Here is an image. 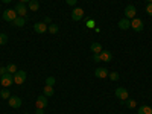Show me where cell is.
<instances>
[{
  "instance_id": "1",
  "label": "cell",
  "mask_w": 152,
  "mask_h": 114,
  "mask_svg": "<svg viewBox=\"0 0 152 114\" xmlns=\"http://www.w3.org/2000/svg\"><path fill=\"white\" fill-rule=\"evenodd\" d=\"M0 84H2L3 88H8L14 84V75L11 73H5L3 76H0Z\"/></svg>"
},
{
  "instance_id": "2",
  "label": "cell",
  "mask_w": 152,
  "mask_h": 114,
  "mask_svg": "<svg viewBox=\"0 0 152 114\" xmlns=\"http://www.w3.org/2000/svg\"><path fill=\"white\" fill-rule=\"evenodd\" d=\"M26 76H28V73L24 72V70H18V72L14 75V84H17V85L24 84V81H26Z\"/></svg>"
},
{
  "instance_id": "3",
  "label": "cell",
  "mask_w": 152,
  "mask_h": 114,
  "mask_svg": "<svg viewBox=\"0 0 152 114\" xmlns=\"http://www.w3.org/2000/svg\"><path fill=\"white\" fill-rule=\"evenodd\" d=\"M17 17H18V15H17L15 9H6V11L3 12V20H5V21H11V23H12Z\"/></svg>"
},
{
  "instance_id": "4",
  "label": "cell",
  "mask_w": 152,
  "mask_h": 114,
  "mask_svg": "<svg viewBox=\"0 0 152 114\" xmlns=\"http://www.w3.org/2000/svg\"><path fill=\"white\" fill-rule=\"evenodd\" d=\"M114 94H116V97H117V99L123 100V102H125V100L129 97V94H128V90H126V88H123V87H119Z\"/></svg>"
},
{
  "instance_id": "5",
  "label": "cell",
  "mask_w": 152,
  "mask_h": 114,
  "mask_svg": "<svg viewBox=\"0 0 152 114\" xmlns=\"http://www.w3.org/2000/svg\"><path fill=\"white\" fill-rule=\"evenodd\" d=\"M131 28L135 31V32H142L143 31V21L140 20V18H132L131 20Z\"/></svg>"
},
{
  "instance_id": "6",
  "label": "cell",
  "mask_w": 152,
  "mask_h": 114,
  "mask_svg": "<svg viewBox=\"0 0 152 114\" xmlns=\"http://www.w3.org/2000/svg\"><path fill=\"white\" fill-rule=\"evenodd\" d=\"M8 104H9V107L11 108H20L21 107V99L18 97V96H11L9 99H8Z\"/></svg>"
},
{
  "instance_id": "7",
  "label": "cell",
  "mask_w": 152,
  "mask_h": 114,
  "mask_svg": "<svg viewBox=\"0 0 152 114\" xmlns=\"http://www.w3.org/2000/svg\"><path fill=\"white\" fill-rule=\"evenodd\" d=\"M135 14H137V9H135L134 5H128V6L125 8V17H126V18L132 20V18L135 17Z\"/></svg>"
},
{
  "instance_id": "8",
  "label": "cell",
  "mask_w": 152,
  "mask_h": 114,
  "mask_svg": "<svg viewBox=\"0 0 152 114\" xmlns=\"http://www.w3.org/2000/svg\"><path fill=\"white\" fill-rule=\"evenodd\" d=\"M82 17H84V9L75 8V9L72 11V20H73V21H79V20H82Z\"/></svg>"
},
{
  "instance_id": "9",
  "label": "cell",
  "mask_w": 152,
  "mask_h": 114,
  "mask_svg": "<svg viewBox=\"0 0 152 114\" xmlns=\"http://www.w3.org/2000/svg\"><path fill=\"white\" fill-rule=\"evenodd\" d=\"M14 9H15V12H17L18 17H24V15L28 14V6L24 5V3H18Z\"/></svg>"
},
{
  "instance_id": "10",
  "label": "cell",
  "mask_w": 152,
  "mask_h": 114,
  "mask_svg": "<svg viewBox=\"0 0 152 114\" xmlns=\"http://www.w3.org/2000/svg\"><path fill=\"white\" fill-rule=\"evenodd\" d=\"M108 75H110V72L107 69H104V67H99V69L94 70V76H96V78H99V79H105Z\"/></svg>"
},
{
  "instance_id": "11",
  "label": "cell",
  "mask_w": 152,
  "mask_h": 114,
  "mask_svg": "<svg viewBox=\"0 0 152 114\" xmlns=\"http://www.w3.org/2000/svg\"><path fill=\"white\" fill-rule=\"evenodd\" d=\"M47 107V96L41 94V96H38L37 97V108H46Z\"/></svg>"
},
{
  "instance_id": "12",
  "label": "cell",
  "mask_w": 152,
  "mask_h": 114,
  "mask_svg": "<svg viewBox=\"0 0 152 114\" xmlns=\"http://www.w3.org/2000/svg\"><path fill=\"white\" fill-rule=\"evenodd\" d=\"M34 31L37 34H44L47 31V24L46 23H35L34 24Z\"/></svg>"
},
{
  "instance_id": "13",
  "label": "cell",
  "mask_w": 152,
  "mask_h": 114,
  "mask_svg": "<svg viewBox=\"0 0 152 114\" xmlns=\"http://www.w3.org/2000/svg\"><path fill=\"white\" fill-rule=\"evenodd\" d=\"M119 28H120L122 31L129 29V28H131V20H129V18H126V17H123V18L119 21Z\"/></svg>"
},
{
  "instance_id": "14",
  "label": "cell",
  "mask_w": 152,
  "mask_h": 114,
  "mask_svg": "<svg viewBox=\"0 0 152 114\" xmlns=\"http://www.w3.org/2000/svg\"><path fill=\"white\" fill-rule=\"evenodd\" d=\"M99 55H100V61H104V62H110L113 59V55H111L110 50H102Z\"/></svg>"
},
{
  "instance_id": "15",
  "label": "cell",
  "mask_w": 152,
  "mask_h": 114,
  "mask_svg": "<svg viewBox=\"0 0 152 114\" xmlns=\"http://www.w3.org/2000/svg\"><path fill=\"white\" fill-rule=\"evenodd\" d=\"M11 24L12 26H17V28H23L24 24H26V20H24V17H17Z\"/></svg>"
},
{
  "instance_id": "16",
  "label": "cell",
  "mask_w": 152,
  "mask_h": 114,
  "mask_svg": "<svg viewBox=\"0 0 152 114\" xmlns=\"http://www.w3.org/2000/svg\"><path fill=\"white\" fill-rule=\"evenodd\" d=\"M43 94L44 96H53L55 94V91H53V87L52 85H44V88H43Z\"/></svg>"
},
{
  "instance_id": "17",
  "label": "cell",
  "mask_w": 152,
  "mask_h": 114,
  "mask_svg": "<svg viewBox=\"0 0 152 114\" xmlns=\"http://www.w3.org/2000/svg\"><path fill=\"white\" fill-rule=\"evenodd\" d=\"M90 49H91L93 53H100V52H102V44H100V43H93L90 46Z\"/></svg>"
},
{
  "instance_id": "18",
  "label": "cell",
  "mask_w": 152,
  "mask_h": 114,
  "mask_svg": "<svg viewBox=\"0 0 152 114\" xmlns=\"http://www.w3.org/2000/svg\"><path fill=\"white\" fill-rule=\"evenodd\" d=\"M28 6H29L31 11H38V9H40V3H38V0H31V2L28 3Z\"/></svg>"
},
{
  "instance_id": "19",
  "label": "cell",
  "mask_w": 152,
  "mask_h": 114,
  "mask_svg": "<svg viewBox=\"0 0 152 114\" xmlns=\"http://www.w3.org/2000/svg\"><path fill=\"white\" fill-rule=\"evenodd\" d=\"M138 114H152V108L148 105H142L138 108Z\"/></svg>"
},
{
  "instance_id": "20",
  "label": "cell",
  "mask_w": 152,
  "mask_h": 114,
  "mask_svg": "<svg viewBox=\"0 0 152 114\" xmlns=\"http://www.w3.org/2000/svg\"><path fill=\"white\" fill-rule=\"evenodd\" d=\"M125 107H128V108H135V107H137V102H135L134 99H129V97H128V99L125 100Z\"/></svg>"
},
{
  "instance_id": "21",
  "label": "cell",
  "mask_w": 152,
  "mask_h": 114,
  "mask_svg": "<svg viewBox=\"0 0 152 114\" xmlns=\"http://www.w3.org/2000/svg\"><path fill=\"white\" fill-rule=\"evenodd\" d=\"M6 70H8V73H11V75H15V73L18 72L15 64H9V66H6Z\"/></svg>"
},
{
  "instance_id": "22",
  "label": "cell",
  "mask_w": 152,
  "mask_h": 114,
  "mask_svg": "<svg viewBox=\"0 0 152 114\" xmlns=\"http://www.w3.org/2000/svg\"><path fill=\"white\" fill-rule=\"evenodd\" d=\"M0 97H2V99H9L11 97V93H9L8 88H3V90L0 91Z\"/></svg>"
},
{
  "instance_id": "23",
  "label": "cell",
  "mask_w": 152,
  "mask_h": 114,
  "mask_svg": "<svg viewBox=\"0 0 152 114\" xmlns=\"http://www.w3.org/2000/svg\"><path fill=\"white\" fill-rule=\"evenodd\" d=\"M47 31H49L50 34H58V31H59V28L56 26V24H53V23H52V24H50V26L47 28Z\"/></svg>"
},
{
  "instance_id": "24",
  "label": "cell",
  "mask_w": 152,
  "mask_h": 114,
  "mask_svg": "<svg viewBox=\"0 0 152 114\" xmlns=\"http://www.w3.org/2000/svg\"><path fill=\"white\" fill-rule=\"evenodd\" d=\"M108 78H110L111 81H119V73H117V72H111V73L108 75Z\"/></svg>"
},
{
  "instance_id": "25",
  "label": "cell",
  "mask_w": 152,
  "mask_h": 114,
  "mask_svg": "<svg viewBox=\"0 0 152 114\" xmlns=\"http://www.w3.org/2000/svg\"><path fill=\"white\" fill-rule=\"evenodd\" d=\"M8 43V35L6 34H0V46H3Z\"/></svg>"
},
{
  "instance_id": "26",
  "label": "cell",
  "mask_w": 152,
  "mask_h": 114,
  "mask_svg": "<svg viewBox=\"0 0 152 114\" xmlns=\"http://www.w3.org/2000/svg\"><path fill=\"white\" fill-rule=\"evenodd\" d=\"M46 85H55V78H53V76H49V78L46 79Z\"/></svg>"
},
{
  "instance_id": "27",
  "label": "cell",
  "mask_w": 152,
  "mask_h": 114,
  "mask_svg": "<svg viewBox=\"0 0 152 114\" xmlns=\"http://www.w3.org/2000/svg\"><path fill=\"white\" fill-rule=\"evenodd\" d=\"M85 24H87V28H88V29H91V28L94 29V28H96V23H94V20H87V23H85Z\"/></svg>"
},
{
  "instance_id": "28",
  "label": "cell",
  "mask_w": 152,
  "mask_h": 114,
  "mask_svg": "<svg viewBox=\"0 0 152 114\" xmlns=\"http://www.w3.org/2000/svg\"><path fill=\"white\" fill-rule=\"evenodd\" d=\"M146 14H148V15H152V3H148V6H146Z\"/></svg>"
},
{
  "instance_id": "29",
  "label": "cell",
  "mask_w": 152,
  "mask_h": 114,
  "mask_svg": "<svg viewBox=\"0 0 152 114\" xmlns=\"http://www.w3.org/2000/svg\"><path fill=\"white\" fill-rule=\"evenodd\" d=\"M76 2H78V0H66V3H67V5H70V6H75V5H76Z\"/></svg>"
},
{
  "instance_id": "30",
  "label": "cell",
  "mask_w": 152,
  "mask_h": 114,
  "mask_svg": "<svg viewBox=\"0 0 152 114\" xmlns=\"http://www.w3.org/2000/svg\"><path fill=\"white\" fill-rule=\"evenodd\" d=\"M5 73H8V70H6V67H0V76H3Z\"/></svg>"
},
{
  "instance_id": "31",
  "label": "cell",
  "mask_w": 152,
  "mask_h": 114,
  "mask_svg": "<svg viewBox=\"0 0 152 114\" xmlns=\"http://www.w3.org/2000/svg\"><path fill=\"white\" fill-rule=\"evenodd\" d=\"M93 59H94V62H99V61H100V55H99V53H94Z\"/></svg>"
},
{
  "instance_id": "32",
  "label": "cell",
  "mask_w": 152,
  "mask_h": 114,
  "mask_svg": "<svg viewBox=\"0 0 152 114\" xmlns=\"http://www.w3.org/2000/svg\"><path fill=\"white\" fill-rule=\"evenodd\" d=\"M43 23H46V24H52V18H50V17H46Z\"/></svg>"
},
{
  "instance_id": "33",
  "label": "cell",
  "mask_w": 152,
  "mask_h": 114,
  "mask_svg": "<svg viewBox=\"0 0 152 114\" xmlns=\"http://www.w3.org/2000/svg\"><path fill=\"white\" fill-rule=\"evenodd\" d=\"M35 114H44V110H43V108H37Z\"/></svg>"
},
{
  "instance_id": "34",
  "label": "cell",
  "mask_w": 152,
  "mask_h": 114,
  "mask_svg": "<svg viewBox=\"0 0 152 114\" xmlns=\"http://www.w3.org/2000/svg\"><path fill=\"white\" fill-rule=\"evenodd\" d=\"M29 2H31V0H20V3H24V5L29 3Z\"/></svg>"
},
{
  "instance_id": "35",
  "label": "cell",
  "mask_w": 152,
  "mask_h": 114,
  "mask_svg": "<svg viewBox=\"0 0 152 114\" xmlns=\"http://www.w3.org/2000/svg\"><path fill=\"white\" fill-rule=\"evenodd\" d=\"M2 2H3V3H11L12 0H2Z\"/></svg>"
},
{
  "instance_id": "36",
  "label": "cell",
  "mask_w": 152,
  "mask_h": 114,
  "mask_svg": "<svg viewBox=\"0 0 152 114\" xmlns=\"http://www.w3.org/2000/svg\"><path fill=\"white\" fill-rule=\"evenodd\" d=\"M146 2H148V3H152V0H146Z\"/></svg>"
},
{
  "instance_id": "37",
  "label": "cell",
  "mask_w": 152,
  "mask_h": 114,
  "mask_svg": "<svg viewBox=\"0 0 152 114\" xmlns=\"http://www.w3.org/2000/svg\"><path fill=\"white\" fill-rule=\"evenodd\" d=\"M26 114H28V113H26Z\"/></svg>"
}]
</instances>
